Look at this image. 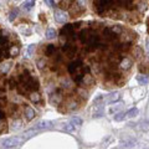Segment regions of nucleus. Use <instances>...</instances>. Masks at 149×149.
<instances>
[{"mask_svg": "<svg viewBox=\"0 0 149 149\" xmlns=\"http://www.w3.org/2000/svg\"><path fill=\"white\" fill-rule=\"evenodd\" d=\"M123 1V6L124 8H127V9H134L135 8V0H122Z\"/></svg>", "mask_w": 149, "mask_h": 149, "instance_id": "obj_12", "label": "nucleus"}, {"mask_svg": "<svg viewBox=\"0 0 149 149\" xmlns=\"http://www.w3.org/2000/svg\"><path fill=\"white\" fill-rule=\"evenodd\" d=\"M20 127H21V122H20V121H16V122H14V123H12V126H11V129H12V131H15V129H19Z\"/></svg>", "mask_w": 149, "mask_h": 149, "instance_id": "obj_23", "label": "nucleus"}, {"mask_svg": "<svg viewBox=\"0 0 149 149\" xmlns=\"http://www.w3.org/2000/svg\"><path fill=\"white\" fill-rule=\"evenodd\" d=\"M56 37V30H53V29H49L46 31V39L47 40H52Z\"/></svg>", "mask_w": 149, "mask_h": 149, "instance_id": "obj_18", "label": "nucleus"}, {"mask_svg": "<svg viewBox=\"0 0 149 149\" xmlns=\"http://www.w3.org/2000/svg\"><path fill=\"white\" fill-rule=\"evenodd\" d=\"M73 0H62L61 1V6L62 8H70L71 6V4H72Z\"/></svg>", "mask_w": 149, "mask_h": 149, "instance_id": "obj_22", "label": "nucleus"}, {"mask_svg": "<svg viewBox=\"0 0 149 149\" xmlns=\"http://www.w3.org/2000/svg\"><path fill=\"white\" fill-rule=\"evenodd\" d=\"M61 34L62 35H67V36H70V35H74V32H73V26L72 25H66V26L62 29V31H61Z\"/></svg>", "mask_w": 149, "mask_h": 149, "instance_id": "obj_11", "label": "nucleus"}, {"mask_svg": "<svg viewBox=\"0 0 149 149\" xmlns=\"http://www.w3.org/2000/svg\"><path fill=\"white\" fill-rule=\"evenodd\" d=\"M53 124L55 123L52 121H40L39 123H36L35 129H50L53 127Z\"/></svg>", "mask_w": 149, "mask_h": 149, "instance_id": "obj_5", "label": "nucleus"}, {"mask_svg": "<svg viewBox=\"0 0 149 149\" xmlns=\"http://www.w3.org/2000/svg\"><path fill=\"white\" fill-rule=\"evenodd\" d=\"M123 119H126V117H124V113H122V112H117V113L114 114V121L121 122Z\"/></svg>", "mask_w": 149, "mask_h": 149, "instance_id": "obj_20", "label": "nucleus"}, {"mask_svg": "<svg viewBox=\"0 0 149 149\" xmlns=\"http://www.w3.org/2000/svg\"><path fill=\"white\" fill-rule=\"evenodd\" d=\"M78 3H80V5H85V4H86V0H78Z\"/></svg>", "mask_w": 149, "mask_h": 149, "instance_id": "obj_28", "label": "nucleus"}, {"mask_svg": "<svg viewBox=\"0 0 149 149\" xmlns=\"http://www.w3.org/2000/svg\"><path fill=\"white\" fill-rule=\"evenodd\" d=\"M31 99H32L34 102H36V101H39V99H40V96H39L37 93H32V94H31Z\"/></svg>", "mask_w": 149, "mask_h": 149, "instance_id": "obj_26", "label": "nucleus"}, {"mask_svg": "<svg viewBox=\"0 0 149 149\" xmlns=\"http://www.w3.org/2000/svg\"><path fill=\"white\" fill-rule=\"evenodd\" d=\"M138 109L137 108H132V109H129V111H127L126 113H124V117L126 118H134L137 114H138Z\"/></svg>", "mask_w": 149, "mask_h": 149, "instance_id": "obj_14", "label": "nucleus"}, {"mask_svg": "<svg viewBox=\"0 0 149 149\" xmlns=\"http://www.w3.org/2000/svg\"><path fill=\"white\" fill-rule=\"evenodd\" d=\"M62 87H64V88H70V87H71V82H70L68 80L62 81Z\"/></svg>", "mask_w": 149, "mask_h": 149, "instance_id": "obj_24", "label": "nucleus"}, {"mask_svg": "<svg viewBox=\"0 0 149 149\" xmlns=\"http://www.w3.org/2000/svg\"><path fill=\"white\" fill-rule=\"evenodd\" d=\"M121 99V94L118 92H112L109 94H106V96H103V105H111V103H116L117 101Z\"/></svg>", "mask_w": 149, "mask_h": 149, "instance_id": "obj_3", "label": "nucleus"}, {"mask_svg": "<svg viewBox=\"0 0 149 149\" xmlns=\"http://www.w3.org/2000/svg\"><path fill=\"white\" fill-rule=\"evenodd\" d=\"M133 56H134V59H135V60H139L140 57L143 56V50L140 49L139 46H135L134 50H133Z\"/></svg>", "mask_w": 149, "mask_h": 149, "instance_id": "obj_15", "label": "nucleus"}, {"mask_svg": "<svg viewBox=\"0 0 149 149\" xmlns=\"http://www.w3.org/2000/svg\"><path fill=\"white\" fill-rule=\"evenodd\" d=\"M36 116L35 111L30 108V107H27L26 109H25V118H26V121H31V119H34V117Z\"/></svg>", "mask_w": 149, "mask_h": 149, "instance_id": "obj_9", "label": "nucleus"}, {"mask_svg": "<svg viewBox=\"0 0 149 149\" xmlns=\"http://www.w3.org/2000/svg\"><path fill=\"white\" fill-rule=\"evenodd\" d=\"M15 14H18V11H12L11 12V16H10V20H11V21H12V20H14V18H15Z\"/></svg>", "mask_w": 149, "mask_h": 149, "instance_id": "obj_27", "label": "nucleus"}, {"mask_svg": "<svg viewBox=\"0 0 149 149\" xmlns=\"http://www.w3.org/2000/svg\"><path fill=\"white\" fill-rule=\"evenodd\" d=\"M39 67H40V68H42V67H44V62H42V61H40V62H39Z\"/></svg>", "mask_w": 149, "mask_h": 149, "instance_id": "obj_29", "label": "nucleus"}, {"mask_svg": "<svg viewBox=\"0 0 149 149\" xmlns=\"http://www.w3.org/2000/svg\"><path fill=\"white\" fill-rule=\"evenodd\" d=\"M64 131L65 132H68V133H72V132L74 131V126L70 122V123H66L65 126H64Z\"/></svg>", "mask_w": 149, "mask_h": 149, "instance_id": "obj_19", "label": "nucleus"}, {"mask_svg": "<svg viewBox=\"0 0 149 149\" xmlns=\"http://www.w3.org/2000/svg\"><path fill=\"white\" fill-rule=\"evenodd\" d=\"M122 107H123V105L122 103H119V105H117V106H112L111 108L108 109V113H111V114H113V113H117V112H119L122 109Z\"/></svg>", "mask_w": 149, "mask_h": 149, "instance_id": "obj_17", "label": "nucleus"}, {"mask_svg": "<svg viewBox=\"0 0 149 149\" xmlns=\"http://www.w3.org/2000/svg\"><path fill=\"white\" fill-rule=\"evenodd\" d=\"M70 122H71L74 127H76V126H77V127H80L81 124L83 123V121H82V119H81L80 117H76V116H73V117H71V121H70Z\"/></svg>", "mask_w": 149, "mask_h": 149, "instance_id": "obj_16", "label": "nucleus"}, {"mask_svg": "<svg viewBox=\"0 0 149 149\" xmlns=\"http://www.w3.org/2000/svg\"><path fill=\"white\" fill-rule=\"evenodd\" d=\"M45 3H46V5H49L50 8H55V1H53V0H45Z\"/></svg>", "mask_w": 149, "mask_h": 149, "instance_id": "obj_25", "label": "nucleus"}, {"mask_svg": "<svg viewBox=\"0 0 149 149\" xmlns=\"http://www.w3.org/2000/svg\"><path fill=\"white\" fill-rule=\"evenodd\" d=\"M146 44H147V49H148V51H149V39H147V41H146Z\"/></svg>", "mask_w": 149, "mask_h": 149, "instance_id": "obj_30", "label": "nucleus"}, {"mask_svg": "<svg viewBox=\"0 0 149 149\" xmlns=\"http://www.w3.org/2000/svg\"><path fill=\"white\" fill-rule=\"evenodd\" d=\"M117 34H114L113 31H112V29H105L103 30V36H105V39L107 40V41H114L116 40V36Z\"/></svg>", "mask_w": 149, "mask_h": 149, "instance_id": "obj_7", "label": "nucleus"}, {"mask_svg": "<svg viewBox=\"0 0 149 149\" xmlns=\"http://www.w3.org/2000/svg\"><path fill=\"white\" fill-rule=\"evenodd\" d=\"M112 4V0H94L93 1V9L98 14H103Z\"/></svg>", "mask_w": 149, "mask_h": 149, "instance_id": "obj_2", "label": "nucleus"}, {"mask_svg": "<svg viewBox=\"0 0 149 149\" xmlns=\"http://www.w3.org/2000/svg\"><path fill=\"white\" fill-rule=\"evenodd\" d=\"M80 85H83V86H93V85H94V80H93L92 74L85 73L83 77H82V80H81V82H80Z\"/></svg>", "mask_w": 149, "mask_h": 149, "instance_id": "obj_6", "label": "nucleus"}, {"mask_svg": "<svg viewBox=\"0 0 149 149\" xmlns=\"http://www.w3.org/2000/svg\"><path fill=\"white\" fill-rule=\"evenodd\" d=\"M137 82L143 86L147 85V83H149V76H147V74H138V76H137Z\"/></svg>", "mask_w": 149, "mask_h": 149, "instance_id": "obj_10", "label": "nucleus"}, {"mask_svg": "<svg viewBox=\"0 0 149 149\" xmlns=\"http://www.w3.org/2000/svg\"><path fill=\"white\" fill-rule=\"evenodd\" d=\"M34 51H35V45H29V47L26 50V56L30 57L32 53H34Z\"/></svg>", "mask_w": 149, "mask_h": 149, "instance_id": "obj_21", "label": "nucleus"}, {"mask_svg": "<svg viewBox=\"0 0 149 149\" xmlns=\"http://www.w3.org/2000/svg\"><path fill=\"white\" fill-rule=\"evenodd\" d=\"M132 60L128 59V57H126V59H122V61L119 62V67H121L122 70H129L132 67Z\"/></svg>", "mask_w": 149, "mask_h": 149, "instance_id": "obj_8", "label": "nucleus"}, {"mask_svg": "<svg viewBox=\"0 0 149 149\" xmlns=\"http://www.w3.org/2000/svg\"><path fill=\"white\" fill-rule=\"evenodd\" d=\"M35 1H36V0H27V1H25V3L23 4L21 8H23L24 10H31L32 8H34Z\"/></svg>", "mask_w": 149, "mask_h": 149, "instance_id": "obj_13", "label": "nucleus"}, {"mask_svg": "<svg viewBox=\"0 0 149 149\" xmlns=\"http://www.w3.org/2000/svg\"><path fill=\"white\" fill-rule=\"evenodd\" d=\"M67 12L64 11V10H56L55 11V20L57 23H66L67 21Z\"/></svg>", "mask_w": 149, "mask_h": 149, "instance_id": "obj_4", "label": "nucleus"}, {"mask_svg": "<svg viewBox=\"0 0 149 149\" xmlns=\"http://www.w3.org/2000/svg\"><path fill=\"white\" fill-rule=\"evenodd\" d=\"M26 138L25 137H20V135H15V137H10V138H6L3 140L1 147L3 148H12V147H18L20 144H23Z\"/></svg>", "mask_w": 149, "mask_h": 149, "instance_id": "obj_1", "label": "nucleus"}]
</instances>
